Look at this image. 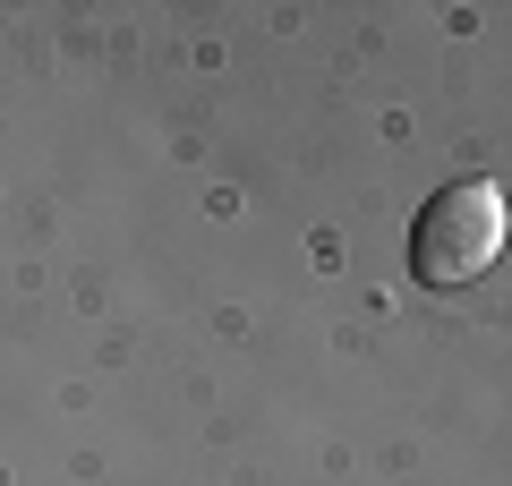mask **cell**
I'll return each mask as SVG.
<instances>
[{"label": "cell", "mask_w": 512, "mask_h": 486, "mask_svg": "<svg viewBox=\"0 0 512 486\" xmlns=\"http://www.w3.org/2000/svg\"><path fill=\"white\" fill-rule=\"evenodd\" d=\"M504 231H512V205L495 180H453L427 197V214L410 222V273L427 290H461L504 256Z\"/></svg>", "instance_id": "cell-1"}]
</instances>
